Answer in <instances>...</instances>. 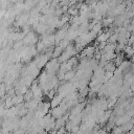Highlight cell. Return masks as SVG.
I'll use <instances>...</instances> for the list:
<instances>
[{
    "label": "cell",
    "mask_w": 134,
    "mask_h": 134,
    "mask_svg": "<svg viewBox=\"0 0 134 134\" xmlns=\"http://www.w3.org/2000/svg\"><path fill=\"white\" fill-rule=\"evenodd\" d=\"M49 112L51 113V115H52L53 117H55V118H60V117H62V116L65 114L66 111H64L63 108H62L61 106H58V107H55V108H52Z\"/></svg>",
    "instance_id": "cell-1"
},
{
    "label": "cell",
    "mask_w": 134,
    "mask_h": 134,
    "mask_svg": "<svg viewBox=\"0 0 134 134\" xmlns=\"http://www.w3.org/2000/svg\"><path fill=\"white\" fill-rule=\"evenodd\" d=\"M63 98H64V97H63L61 94H55V96L50 100L51 108H55V107L60 106V104H61V102L63 100Z\"/></svg>",
    "instance_id": "cell-2"
},
{
    "label": "cell",
    "mask_w": 134,
    "mask_h": 134,
    "mask_svg": "<svg viewBox=\"0 0 134 134\" xmlns=\"http://www.w3.org/2000/svg\"><path fill=\"white\" fill-rule=\"evenodd\" d=\"M38 81H39V85L40 86H42V85H44L45 83L48 82V74H47V71L46 70L43 71L42 73H40L38 75Z\"/></svg>",
    "instance_id": "cell-3"
},
{
    "label": "cell",
    "mask_w": 134,
    "mask_h": 134,
    "mask_svg": "<svg viewBox=\"0 0 134 134\" xmlns=\"http://www.w3.org/2000/svg\"><path fill=\"white\" fill-rule=\"evenodd\" d=\"M104 68H105L106 71H115V69L117 68V66L114 63V61H108Z\"/></svg>",
    "instance_id": "cell-4"
},
{
    "label": "cell",
    "mask_w": 134,
    "mask_h": 134,
    "mask_svg": "<svg viewBox=\"0 0 134 134\" xmlns=\"http://www.w3.org/2000/svg\"><path fill=\"white\" fill-rule=\"evenodd\" d=\"M124 52H125V54H126V57H128V58H131L132 55H133V53H134V48L131 46V45H126V47H125V49H124Z\"/></svg>",
    "instance_id": "cell-5"
},
{
    "label": "cell",
    "mask_w": 134,
    "mask_h": 134,
    "mask_svg": "<svg viewBox=\"0 0 134 134\" xmlns=\"http://www.w3.org/2000/svg\"><path fill=\"white\" fill-rule=\"evenodd\" d=\"M114 22V17H108V18H104L102 19V23L104 27H108L110 24H112Z\"/></svg>",
    "instance_id": "cell-6"
},
{
    "label": "cell",
    "mask_w": 134,
    "mask_h": 134,
    "mask_svg": "<svg viewBox=\"0 0 134 134\" xmlns=\"http://www.w3.org/2000/svg\"><path fill=\"white\" fill-rule=\"evenodd\" d=\"M63 51H64V49L60 45L59 46H55L54 49H53V52H52V58H59L62 54Z\"/></svg>",
    "instance_id": "cell-7"
},
{
    "label": "cell",
    "mask_w": 134,
    "mask_h": 134,
    "mask_svg": "<svg viewBox=\"0 0 134 134\" xmlns=\"http://www.w3.org/2000/svg\"><path fill=\"white\" fill-rule=\"evenodd\" d=\"M75 72L76 71H74V69H71V70H68V71H66V73H65V81H71L74 76H75Z\"/></svg>",
    "instance_id": "cell-8"
},
{
    "label": "cell",
    "mask_w": 134,
    "mask_h": 134,
    "mask_svg": "<svg viewBox=\"0 0 134 134\" xmlns=\"http://www.w3.org/2000/svg\"><path fill=\"white\" fill-rule=\"evenodd\" d=\"M89 87L88 86H85L83 88H80V92H79V96H82V97H86L88 96V93H89Z\"/></svg>",
    "instance_id": "cell-9"
},
{
    "label": "cell",
    "mask_w": 134,
    "mask_h": 134,
    "mask_svg": "<svg viewBox=\"0 0 134 134\" xmlns=\"http://www.w3.org/2000/svg\"><path fill=\"white\" fill-rule=\"evenodd\" d=\"M118 32H113L111 36H110V38L108 39V43H117V41H118Z\"/></svg>",
    "instance_id": "cell-10"
},
{
    "label": "cell",
    "mask_w": 134,
    "mask_h": 134,
    "mask_svg": "<svg viewBox=\"0 0 134 134\" xmlns=\"http://www.w3.org/2000/svg\"><path fill=\"white\" fill-rule=\"evenodd\" d=\"M34 97H35V95H34V91H32L31 89L28 90V91L24 94V100H25V102H29V100H31Z\"/></svg>",
    "instance_id": "cell-11"
},
{
    "label": "cell",
    "mask_w": 134,
    "mask_h": 134,
    "mask_svg": "<svg viewBox=\"0 0 134 134\" xmlns=\"http://www.w3.org/2000/svg\"><path fill=\"white\" fill-rule=\"evenodd\" d=\"M46 45H45V43L43 42V41H38V43H37V49H38V51L39 52H44V50L46 49Z\"/></svg>",
    "instance_id": "cell-12"
},
{
    "label": "cell",
    "mask_w": 134,
    "mask_h": 134,
    "mask_svg": "<svg viewBox=\"0 0 134 134\" xmlns=\"http://www.w3.org/2000/svg\"><path fill=\"white\" fill-rule=\"evenodd\" d=\"M103 23H102V21H99V22H97V23H95L94 24V26H93V28H92V30H94L95 32H99V31H102L103 30Z\"/></svg>",
    "instance_id": "cell-13"
},
{
    "label": "cell",
    "mask_w": 134,
    "mask_h": 134,
    "mask_svg": "<svg viewBox=\"0 0 134 134\" xmlns=\"http://www.w3.org/2000/svg\"><path fill=\"white\" fill-rule=\"evenodd\" d=\"M70 42H71V41H69L68 39H63V40L60 42V44H59V45H60V46L65 50V49L67 48V46L70 44Z\"/></svg>",
    "instance_id": "cell-14"
},
{
    "label": "cell",
    "mask_w": 134,
    "mask_h": 134,
    "mask_svg": "<svg viewBox=\"0 0 134 134\" xmlns=\"http://www.w3.org/2000/svg\"><path fill=\"white\" fill-rule=\"evenodd\" d=\"M57 92H58V91H57V89H50V90L47 92V94H46V95H47V97H48L49 99H52V98L55 96Z\"/></svg>",
    "instance_id": "cell-15"
},
{
    "label": "cell",
    "mask_w": 134,
    "mask_h": 134,
    "mask_svg": "<svg viewBox=\"0 0 134 134\" xmlns=\"http://www.w3.org/2000/svg\"><path fill=\"white\" fill-rule=\"evenodd\" d=\"M107 44H108V42H107V41H100V42L98 43V46H97V47H98L99 49H104V48L106 47V45H107Z\"/></svg>",
    "instance_id": "cell-16"
},
{
    "label": "cell",
    "mask_w": 134,
    "mask_h": 134,
    "mask_svg": "<svg viewBox=\"0 0 134 134\" xmlns=\"http://www.w3.org/2000/svg\"><path fill=\"white\" fill-rule=\"evenodd\" d=\"M130 89L134 92V82H133V83H131V85H130Z\"/></svg>",
    "instance_id": "cell-17"
},
{
    "label": "cell",
    "mask_w": 134,
    "mask_h": 134,
    "mask_svg": "<svg viewBox=\"0 0 134 134\" xmlns=\"http://www.w3.org/2000/svg\"><path fill=\"white\" fill-rule=\"evenodd\" d=\"M130 59H131V62H132V63H134V53H133V55H132Z\"/></svg>",
    "instance_id": "cell-18"
}]
</instances>
